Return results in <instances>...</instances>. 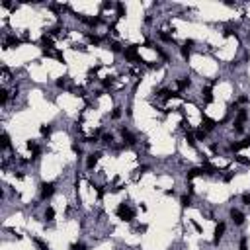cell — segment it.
Masks as SVG:
<instances>
[{
    "instance_id": "1",
    "label": "cell",
    "mask_w": 250,
    "mask_h": 250,
    "mask_svg": "<svg viewBox=\"0 0 250 250\" xmlns=\"http://www.w3.org/2000/svg\"><path fill=\"white\" fill-rule=\"evenodd\" d=\"M115 213H117V217L123 219V221H133V219H135V211H133V209L129 207V203H125V201L117 205Z\"/></svg>"
},
{
    "instance_id": "2",
    "label": "cell",
    "mask_w": 250,
    "mask_h": 250,
    "mask_svg": "<svg viewBox=\"0 0 250 250\" xmlns=\"http://www.w3.org/2000/svg\"><path fill=\"white\" fill-rule=\"evenodd\" d=\"M123 55H125V59H129V61H135V63H147V61H143V59L137 55V45L127 47V49L123 51Z\"/></svg>"
},
{
    "instance_id": "3",
    "label": "cell",
    "mask_w": 250,
    "mask_h": 250,
    "mask_svg": "<svg viewBox=\"0 0 250 250\" xmlns=\"http://www.w3.org/2000/svg\"><path fill=\"white\" fill-rule=\"evenodd\" d=\"M55 193V184L53 182H43L41 184V199H49Z\"/></svg>"
},
{
    "instance_id": "4",
    "label": "cell",
    "mask_w": 250,
    "mask_h": 250,
    "mask_svg": "<svg viewBox=\"0 0 250 250\" xmlns=\"http://www.w3.org/2000/svg\"><path fill=\"white\" fill-rule=\"evenodd\" d=\"M250 147V137L248 139H242L238 143H231L229 145V150H233V153H236V150H242V149H248Z\"/></svg>"
},
{
    "instance_id": "5",
    "label": "cell",
    "mask_w": 250,
    "mask_h": 250,
    "mask_svg": "<svg viewBox=\"0 0 250 250\" xmlns=\"http://www.w3.org/2000/svg\"><path fill=\"white\" fill-rule=\"evenodd\" d=\"M231 219H233V223H235V225L236 227H240V225H242V223H244V213L242 211H238V209H231Z\"/></svg>"
},
{
    "instance_id": "6",
    "label": "cell",
    "mask_w": 250,
    "mask_h": 250,
    "mask_svg": "<svg viewBox=\"0 0 250 250\" xmlns=\"http://www.w3.org/2000/svg\"><path fill=\"white\" fill-rule=\"evenodd\" d=\"M100 156H102V153H92V155H88V158H86V168H88V170H92V168L98 164Z\"/></svg>"
},
{
    "instance_id": "7",
    "label": "cell",
    "mask_w": 250,
    "mask_h": 250,
    "mask_svg": "<svg viewBox=\"0 0 250 250\" xmlns=\"http://www.w3.org/2000/svg\"><path fill=\"white\" fill-rule=\"evenodd\" d=\"M119 133H121V137H123V141H125V145H129V147H131V145H135V143H137V139L129 133V129L121 127V131H119Z\"/></svg>"
},
{
    "instance_id": "8",
    "label": "cell",
    "mask_w": 250,
    "mask_h": 250,
    "mask_svg": "<svg viewBox=\"0 0 250 250\" xmlns=\"http://www.w3.org/2000/svg\"><path fill=\"white\" fill-rule=\"evenodd\" d=\"M22 43V39H18L16 35H8V37L4 39V47L6 49H12V47H18Z\"/></svg>"
},
{
    "instance_id": "9",
    "label": "cell",
    "mask_w": 250,
    "mask_h": 250,
    "mask_svg": "<svg viewBox=\"0 0 250 250\" xmlns=\"http://www.w3.org/2000/svg\"><path fill=\"white\" fill-rule=\"evenodd\" d=\"M223 233H225V223H219V225L215 227V238H213V244H219V240H221V236H223Z\"/></svg>"
},
{
    "instance_id": "10",
    "label": "cell",
    "mask_w": 250,
    "mask_h": 250,
    "mask_svg": "<svg viewBox=\"0 0 250 250\" xmlns=\"http://www.w3.org/2000/svg\"><path fill=\"white\" fill-rule=\"evenodd\" d=\"M41 47H43V51H51V47H53V39L49 37V35H43V37H41Z\"/></svg>"
},
{
    "instance_id": "11",
    "label": "cell",
    "mask_w": 250,
    "mask_h": 250,
    "mask_svg": "<svg viewBox=\"0 0 250 250\" xmlns=\"http://www.w3.org/2000/svg\"><path fill=\"white\" fill-rule=\"evenodd\" d=\"M28 149L33 150V158H37L41 155V149L37 147V143H35V141H28Z\"/></svg>"
},
{
    "instance_id": "12",
    "label": "cell",
    "mask_w": 250,
    "mask_h": 250,
    "mask_svg": "<svg viewBox=\"0 0 250 250\" xmlns=\"http://www.w3.org/2000/svg\"><path fill=\"white\" fill-rule=\"evenodd\" d=\"M199 174H203L201 168H190V170L186 172V178H188V180H193V178H195V176H199Z\"/></svg>"
},
{
    "instance_id": "13",
    "label": "cell",
    "mask_w": 250,
    "mask_h": 250,
    "mask_svg": "<svg viewBox=\"0 0 250 250\" xmlns=\"http://www.w3.org/2000/svg\"><path fill=\"white\" fill-rule=\"evenodd\" d=\"M215 121H213V119H209V117H203V131H213V129H215Z\"/></svg>"
},
{
    "instance_id": "14",
    "label": "cell",
    "mask_w": 250,
    "mask_h": 250,
    "mask_svg": "<svg viewBox=\"0 0 250 250\" xmlns=\"http://www.w3.org/2000/svg\"><path fill=\"white\" fill-rule=\"evenodd\" d=\"M201 170L205 172V174H217L219 170H217V168L215 166H213V164H209V162H203V166H201Z\"/></svg>"
},
{
    "instance_id": "15",
    "label": "cell",
    "mask_w": 250,
    "mask_h": 250,
    "mask_svg": "<svg viewBox=\"0 0 250 250\" xmlns=\"http://www.w3.org/2000/svg\"><path fill=\"white\" fill-rule=\"evenodd\" d=\"M190 86H192L190 78H180L178 80V88H180V90H186V88H190Z\"/></svg>"
},
{
    "instance_id": "16",
    "label": "cell",
    "mask_w": 250,
    "mask_h": 250,
    "mask_svg": "<svg viewBox=\"0 0 250 250\" xmlns=\"http://www.w3.org/2000/svg\"><path fill=\"white\" fill-rule=\"evenodd\" d=\"M246 119H248V111L246 110H240L238 115H236V119H235V123H244Z\"/></svg>"
},
{
    "instance_id": "17",
    "label": "cell",
    "mask_w": 250,
    "mask_h": 250,
    "mask_svg": "<svg viewBox=\"0 0 250 250\" xmlns=\"http://www.w3.org/2000/svg\"><path fill=\"white\" fill-rule=\"evenodd\" d=\"M192 45H188V43H184V45L180 47V51H182V57L184 59H190V55H192V49H190Z\"/></svg>"
},
{
    "instance_id": "18",
    "label": "cell",
    "mask_w": 250,
    "mask_h": 250,
    "mask_svg": "<svg viewBox=\"0 0 250 250\" xmlns=\"http://www.w3.org/2000/svg\"><path fill=\"white\" fill-rule=\"evenodd\" d=\"M180 205L184 209L190 207V205H192V195H182V198H180Z\"/></svg>"
},
{
    "instance_id": "19",
    "label": "cell",
    "mask_w": 250,
    "mask_h": 250,
    "mask_svg": "<svg viewBox=\"0 0 250 250\" xmlns=\"http://www.w3.org/2000/svg\"><path fill=\"white\" fill-rule=\"evenodd\" d=\"M12 147V143H10V135L8 133H2V149L6 150V149H10Z\"/></svg>"
},
{
    "instance_id": "20",
    "label": "cell",
    "mask_w": 250,
    "mask_h": 250,
    "mask_svg": "<svg viewBox=\"0 0 250 250\" xmlns=\"http://www.w3.org/2000/svg\"><path fill=\"white\" fill-rule=\"evenodd\" d=\"M110 49H111L113 53H121V51H125V49L121 47V43H119V41H111V43H110Z\"/></svg>"
},
{
    "instance_id": "21",
    "label": "cell",
    "mask_w": 250,
    "mask_h": 250,
    "mask_svg": "<svg viewBox=\"0 0 250 250\" xmlns=\"http://www.w3.org/2000/svg\"><path fill=\"white\" fill-rule=\"evenodd\" d=\"M39 131H41V135H43V137H49V135H51V131H53V127H51V125H41Z\"/></svg>"
},
{
    "instance_id": "22",
    "label": "cell",
    "mask_w": 250,
    "mask_h": 250,
    "mask_svg": "<svg viewBox=\"0 0 250 250\" xmlns=\"http://www.w3.org/2000/svg\"><path fill=\"white\" fill-rule=\"evenodd\" d=\"M8 96H10V94H8V90H6V88H2V90H0V104H2V106H6Z\"/></svg>"
},
{
    "instance_id": "23",
    "label": "cell",
    "mask_w": 250,
    "mask_h": 250,
    "mask_svg": "<svg viewBox=\"0 0 250 250\" xmlns=\"http://www.w3.org/2000/svg\"><path fill=\"white\" fill-rule=\"evenodd\" d=\"M55 219V209L53 207H47L45 209V221H53Z\"/></svg>"
},
{
    "instance_id": "24",
    "label": "cell",
    "mask_w": 250,
    "mask_h": 250,
    "mask_svg": "<svg viewBox=\"0 0 250 250\" xmlns=\"http://www.w3.org/2000/svg\"><path fill=\"white\" fill-rule=\"evenodd\" d=\"M33 242L37 244V248H39V250H51V248H49V246H47L45 242H43L41 238H33Z\"/></svg>"
},
{
    "instance_id": "25",
    "label": "cell",
    "mask_w": 250,
    "mask_h": 250,
    "mask_svg": "<svg viewBox=\"0 0 250 250\" xmlns=\"http://www.w3.org/2000/svg\"><path fill=\"white\" fill-rule=\"evenodd\" d=\"M186 141H188V145H190V147H195V135H192L190 131L186 133Z\"/></svg>"
},
{
    "instance_id": "26",
    "label": "cell",
    "mask_w": 250,
    "mask_h": 250,
    "mask_svg": "<svg viewBox=\"0 0 250 250\" xmlns=\"http://www.w3.org/2000/svg\"><path fill=\"white\" fill-rule=\"evenodd\" d=\"M203 98H205V102H207V104H211V102H213V94H211L209 88H205V90H203Z\"/></svg>"
},
{
    "instance_id": "27",
    "label": "cell",
    "mask_w": 250,
    "mask_h": 250,
    "mask_svg": "<svg viewBox=\"0 0 250 250\" xmlns=\"http://www.w3.org/2000/svg\"><path fill=\"white\" fill-rule=\"evenodd\" d=\"M104 20H102V16H96V18H90V25L92 28H96V25H100Z\"/></svg>"
},
{
    "instance_id": "28",
    "label": "cell",
    "mask_w": 250,
    "mask_h": 250,
    "mask_svg": "<svg viewBox=\"0 0 250 250\" xmlns=\"http://www.w3.org/2000/svg\"><path fill=\"white\" fill-rule=\"evenodd\" d=\"M70 250H86V244L84 242H73L70 244Z\"/></svg>"
},
{
    "instance_id": "29",
    "label": "cell",
    "mask_w": 250,
    "mask_h": 250,
    "mask_svg": "<svg viewBox=\"0 0 250 250\" xmlns=\"http://www.w3.org/2000/svg\"><path fill=\"white\" fill-rule=\"evenodd\" d=\"M88 39H90V43H92V45H100V37H98V35H92V33H88Z\"/></svg>"
},
{
    "instance_id": "30",
    "label": "cell",
    "mask_w": 250,
    "mask_h": 250,
    "mask_svg": "<svg viewBox=\"0 0 250 250\" xmlns=\"http://www.w3.org/2000/svg\"><path fill=\"white\" fill-rule=\"evenodd\" d=\"M158 35H160V39H162V41H168V43H174V39H172V35H168V33H164V31H160Z\"/></svg>"
},
{
    "instance_id": "31",
    "label": "cell",
    "mask_w": 250,
    "mask_h": 250,
    "mask_svg": "<svg viewBox=\"0 0 250 250\" xmlns=\"http://www.w3.org/2000/svg\"><path fill=\"white\" fill-rule=\"evenodd\" d=\"M205 137H207V131H203V129H198V131H195V139H199V141H203Z\"/></svg>"
},
{
    "instance_id": "32",
    "label": "cell",
    "mask_w": 250,
    "mask_h": 250,
    "mask_svg": "<svg viewBox=\"0 0 250 250\" xmlns=\"http://www.w3.org/2000/svg\"><path fill=\"white\" fill-rule=\"evenodd\" d=\"M102 141L106 143V145H111V143H113V135H111V133H106V135L102 137Z\"/></svg>"
},
{
    "instance_id": "33",
    "label": "cell",
    "mask_w": 250,
    "mask_h": 250,
    "mask_svg": "<svg viewBox=\"0 0 250 250\" xmlns=\"http://www.w3.org/2000/svg\"><path fill=\"white\" fill-rule=\"evenodd\" d=\"M115 8H117V18H123V16H125V8H123V4L117 2V4H115Z\"/></svg>"
},
{
    "instance_id": "34",
    "label": "cell",
    "mask_w": 250,
    "mask_h": 250,
    "mask_svg": "<svg viewBox=\"0 0 250 250\" xmlns=\"http://www.w3.org/2000/svg\"><path fill=\"white\" fill-rule=\"evenodd\" d=\"M235 160H236L238 164H244V166L250 164V158H246V156H235Z\"/></svg>"
},
{
    "instance_id": "35",
    "label": "cell",
    "mask_w": 250,
    "mask_h": 250,
    "mask_svg": "<svg viewBox=\"0 0 250 250\" xmlns=\"http://www.w3.org/2000/svg\"><path fill=\"white\" fill-rule=\"evenodd\" d=\"M73 92H74V96L84 98V88H82V86H76V88H73Z\"/></svg>"
},
{
    "instance_id": "36",
    "label": "cell",
    "mask_w": 250,
    "mask_h": 250,
    "mask_svg": "<svg viewBox=\"0 0 250 250\" xmlns=\"http://www.w3.org/2000/svg\"><path fill=\"white\" fill-rule=\"evenodd\" d=\"M102 84H104V88H111V86H113V78H111V76L104 78V82H102Z\"/></svg>"
},
{
    "instance_id": "37",
    "label": "cell",
    "mask_w": 250,
    "mask_h": 250,
    "mask_svg": "<svg viewBox=\"0 0 250 250\" xmlns=\"http://www.w3.org/2000/svg\"><path fill=\"white\" fill-rule=\"evenodd\" d=\"M111 117H113V119H119V117H121V108H115V110L111 111Z\"/></svg>"
},
{
    "instance_id": "38",
    "label": "cell",
    "mask_w": 250,
    "mask_h": 250,
    "mask_svg": "<svg viewBox=\"0 0 250 250\" xmlns=\"http://www.w3.org/2000/svg\"><path fill=\"white\" fill-rule=\"evenodd\" d=\"M84 143H90V145H94V143H98V137H96V135H92V137H86V139H84Z\"/></svg>"
},
{
    "instance_id": "39",
    "label": "cell",
    "mask_w": 250,
    "mask_h": 250,
    "mask_svg": "<svg viewBox=\"0 0 250 250\" xmlns=\"http://www.w3.org/2000/svg\"><path fill=\"white\" fill-rule=\"evenodd\" d=\"M57 86H59V88H65V86H67V78H59V80H57Z\"/></svg>"
},
{
    "instance_id": "40",
    "label": "cell",
    "mask_w": 250,
    "mask_h": 250,
    "mask_svg": "<svg viewBox=\"0 0 250 250\" xmlns=\"http://www.w3.org/2000/svg\"><path fill=\"white\" fill-rule=\"evenodd\" d=\"M235 131H236V133H242V131H244V125H242V123H235Z\"/></svg>"
},
{
    "instance_id": "41",
    "label": "cell",
    "mask_w": 250,
    "mask_h": 250,
    "mask_svg": "<svg viewBox=\"0 0 250 250\" xmlns=\"http://www.w3.org/2000/svg\"><path fill=\"white\" fill-rule=\"evenodd\" d=\"M73 150H74L76 155H82V149H80V147L76 145V143H73Z\"/></svg>"
},
{
    "instance_id": "42",
    "label": "cell",
    "mask_w": 250,
    "mask_h": 250,
    "mask_svg": "<svg viewBox=\"0 0 250 250\" xmlns=\"http://www.w3.org/2000/svg\"><path fill=\"white\" fill-rule=\"evenodd\" d=\"M242 201H244V205H250V193H244L242 195Z\"/></svg>"
},
{
    "instance_id": "43",
    "label": "cell",
    "mask_w": 250,
    "mask_h": 250,
    "mask_svg": "<svg viewBox=\"0 0 250 250\" xmlns=\"http://www.w3.org/2000/svg\"><path fill=\"white\" fill-rule=\"evenodd\" d=\"M233 33H235V31L231 30V28H227L225 31H223V35H225V37H231V35H233Z\"/></svg>"
},
{
    "instance_id": "44",
    "label": "cell",
    "mask_w": 250,
    "mask_h": 250,
    "mask_svg": "<svg viewBox=\"0 0 250 250\" xmlns=\"http://www.w3.org/2000/svg\"><path fill=\"white\" fill-rule=\"evenodd\" d=\"M233 176H235V172H229V174H225V182H231V180H233Z\"/></svg>"
},
{
    "instance_id": "45",
    "label": "cell",
    "mask_w": 250,
    "mask_h": 250,
    "mask_svg": "<svg viewBox=\"0 0 250 250\" xmlns=\"http://www.w3.org/2000/svg\"><path fill=\"white\" fill-rule=\"evenodd\" d=\"M113 4L111 2H102V10H108V8H111Z\"/></svg>"
},
{
    "instance_id": "46",
    "label": "cell",
    "mask_w": 250,
    "mask_h": 250,
    "mask_svg": "<svg viewBox=\"0 0 250 250\" xmlns=\"http://www.w3.org/2000/svg\"><path fill=\"white\" fill-rule=\"evenodd\" d=\"M55 57H57L61 63H65V57H63V53H59V51H57V53H55Z\"/></svg>"
},
{
    "instance_id": "47",
    "label": "cell",
    "mask_w": 250,
    "mask_h": 250,
    "mask_svg": "<svg viewBox=\"0 0 250 250\" xmlns=\"http://www.w3.org/2000/svg\"><path fill=\"white\" fill-rule=\"evenodd\" d=\"M246 102H248L246 96H240V98H238V104H246Z\"/></svg>"
},
{
    "instance_id": "48",
    "label": "cell",
    "mask_w": 250,
    "mask_h": 250,
    "mask_svg": "<svg viewBox=\"0 0 250 250\" xmlns=\"http://www.w3.org/2000/svg\"><path fill=\"white\" fill-rule=\"evenodd\" d=\"M147 170H149V166H141V168H139V170H137V172H139V174H145Z\"/></svg>"
},
{
    "instance_id": "49",
    "label": "cell",
    "mask_w": 250,
    "mask_h": 250,
    "mask_svg": "<svg viewBox=\"0 0 250 250\" xmlns=\"http://www.w3.org/2000/svg\"><path fill=\"white\" fill-rule=\"evenodd\" d=\"M240 250H246V238L240 240Z\"/></svg>"
},
{
    "instance_id": "50",
    "label": "cell",
    "mask_w": 250,
    "mask_h": 250,
    "mask_svg": "<svg viewBox=\"0 0 250 250\" xmlns=\"http://www.w3.org/2000/svg\"><path fill=\"white\" fill-rule=\"evenodd\" d=\"M211 150H213V153H217V150H219V145H217V143H213V145H211Z\"/></svg>"
},
{
    "instance_id": "51",
    "label": "cell",
    "mask_w": 250,
    "mask_h": 250,
    "mask_svg": "<svg viewBox=\"0 0 250 250\" xmlns=\"http://www.w3.org/2000/svg\"><path fill=\"white\" fill-rule=\"evenodd\" d=\"M192 225H193V229H195V231H198V233H201V227H199V225H198V223H195V221L192 223Z\"/></svg>"
},
{
    "instance_id": "52",
    "label": "cell",
    "mask_w": 250,
    "mask_h": 250,
    "mask_svg": "<svg viewBox=\"0 0 250 250\" xmlns=\"http://www.w3.org/2000/svg\"><path fill=\"white\" fill-rule=\"evenodd\" d=\"M2 6H4V8H10L12 4H10V0H4V2H2Z\"/></svg>"
}]
</instances>
